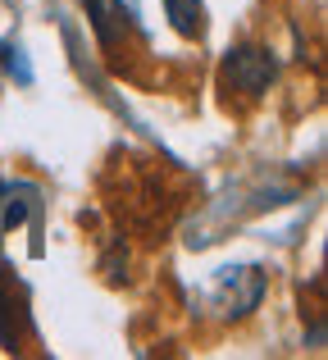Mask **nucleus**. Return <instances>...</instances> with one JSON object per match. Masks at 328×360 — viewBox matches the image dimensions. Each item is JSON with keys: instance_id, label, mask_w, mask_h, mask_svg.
I'll return each mask as SVG.
<instances>
[{"instance_id": "nucleus-2", "label": "nucleus", "mask_w": 328, "mask_h": 360, "mask_svg": "<svg viewBox=\"0 0 328 360\" xmlns=\"http://www.w3.org/2000/svg\"><path fill=\"white\" fill-rule=\"evenodd\" d=\"M87 9H91V27H96L100 46H114L119 41V23H128L124 0H87Z\"/></svg>"}, {"instance_id": "nucleus-3", "label": "nucleus", "mask_w": 328, "mask_h": 360, "mask_svg": "<svg viewBox=\"0 0 328 360\" xmlns=\"http://www.w3.org/2000/svg\"><path fill=\"white\" fill-rule=\"evenodd\" d=\"M164 9H169V18H173V27L183 37H201L205 32V9H201V0H164Z\"/></svg>"}, {"instance_id": "nucleus-4", "label": "nucleus", "mask_w": 328, "mask_h": 360, "mask_svg": "<svg viewBox=\"0 0 328 360\" xmlns=\"http://www.w3.org/2000/svg\"><path fill=\"white\" fill-rule=\"evenodd\" d=\"M0 342H9V347H14V301H9L5 274H0Z\"/></svg>"}, {"instance_id": "nucleus-1", "label": "nucleus", "mask_w": 328, "mask_h": 360, "mask_svg": "<svg viewBox=\"0 0 328 360\" xmlns=\"http://www.w3.org/2000/svg\"><path fill=\"white\" fill-rule=\"evenodd\" d=\"M223 82H228L232 91H242V96H260V91H269V82H274V55L260 51V46H242V51H232L228 64H223Z\"/></svg>"}]
</instances>
